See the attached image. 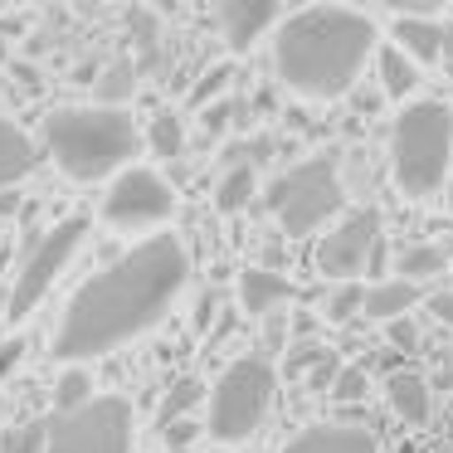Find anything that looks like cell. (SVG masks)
<instances>
[{"instance_id": "12", "label": "cell", "mask_w": 453, "mask_h": 453, "mask_svg": "<svg viewBox=\"0 0 453 453\" xmlns=\"http://www.w3.org/2000/svg\"><path fill=\"white\" fill-rule=\"evenodd\" d=\"M283 453H380V439L365 424H307Z\"/></svg>"}, {"instance_id": "3", "label": "cell", "mask_w": 453, "mask_h": 453, "mask_svg": "<svg viewBox=\"0 0 453 453\" xmlns=\"http://www.w3.org/2000/svg\"><path fill=\"white\" fill-rule=\"evenodd\" d=\"M137 127L122 108H54L44 118V147L73 180H103L137 157Z\"/></svg>"}, {"instance_id": "6", "label": "cell", "mask_w": 453, "mask_h": 453, "mask_svg": "<svg viewBox=\"0 0 453 453\" xmlns=\"http://www.w3.org/2000/svg\"><path fill=\"white\" fill-rule=\"evenodd\" d=\"M273 365L264 356H239L225 365V375L210 390V434L225 443H239L264 424L268 404H273Z\"/></svg>"}, {"instance_id": "29", "label": "cell", "mask_w": 453, "mask_h": 453, "mask_svg": "<svg viewBox=\"0 0 453 453\" xmlns=\"http://www.w3.org/2000/svg\"><path fill=\"white\" fill-rule=\"evenodd\" d=\"M385 336H390L395 351H414V346H419V322H414V317H400V322L385 326Z\"/></svg>"}, {"instance_id": "2", "label": "cell", "mask_w": 453, "mask_h": 453, "mask_svg": "<svg viewBox=\"0 0 453 453\" xmlns=\"http://www.w3.org/2000/svg\"><path fill=\"white\" fill-rule=\"evenodd\" d=\"M375 54V20L351 5H307L293 11L273 35L278 79L303 98H346Z\"/></svg>"}, {"instance_id": "37", "label": "cell", "mask_w": 453, "mask_h": 453, "mask_svg": "<svg viewBox=\"0 0 453 453\" xmlns=\"http://www.w3.org/2000/svg\"><path fill=\"white\" fill-rule=\"evenodd\" d=\"M443 64L453 69V20H443Z\"/></svg>"}, {"instance_id": "13", "label": "cell", "mask_w": 453, "mask_h": 453, "mask_svg": "<svg viewBox=\"0 0 453 453\" xmlns=\"http://www.w3.org/2000/svg\"><path fill=\"white\" fill-rule=\"evenodd\" d=\"M385 400H390V410L400 414L410 429L429 424V414H434L429 380H424L419 371H390V375H385Z\"/></svg>"}, {"instance_id": "26", "label": "cell", "mask_w": 453, "mask_h": 453, "mask_svg": "<svg viewBox=\"0 0 453 453\" xmlns=\"http://www.w3.org/2000/svg\"><path fill=\"white\" fill-rule=\"evenodd\" d=\"M365 293H371V288H361V283H342L336 288L332 297H326V322H351L356 312H365Z\"/></svg>"}, {"instance_id": "22", "label": "cell", "mask_w": 453, "mask_h": 453, "mask_svg": "<svg viewBox=\"0 0 453 453\" xmlns=\"http://www.w3.org/2000/svg\"><path fill=\"white\" fill-rule=\"evenodd\" d=\"M147 147L157 151L161 161H176L180 151H186V122H180V112L161 108L157 118H151V132H147Z\"/></svg>"}, {"instance_id": "35", "label": "cell", "mask_w": 453, "mask_h": 453, "mask_svg": "<svg viewBox=\"0 0 453 453\" xmlns=\"http://www.w3.org/2000/svg\"><path fill=\"white\" fill-rule=\"evenodd\" d=\"M196 434H200V424H196V419H186V424H176V429H166V443H171V449L186 453V443L196 439Z\"/></svg>"}, {"instance_id": "32", "label": "cell", "mask_w": 453, "mask_h": 453, "mask_svg": "<svg viewBox=\"0 0 453 453\" xmlns=\"http://www.w3.org/2000/svg\"><path fill=\"white\" fill-rule=\"evenodd\" d=\"M229 118H234V103H215V108H205V137H225Z\"/></svg>"}, {"instance_id": "31", "label": "cell", "mask_w": 453, "mask_h": 453, "mask_svg": "<svg viewBox=\"0 0 453 453\" xmlns=\"http://www.w3.org/2000/svg\"><path fill=\"white\" fill-rule=\"evenodd\" d=\"M346 371V365L342 361H336V356H326V361L322 365H317V371L312 375H307V385H312V390L317 395H332V385H336V375H342Z\"/></svg>"}, {"instance_id": "41", "label": "cell", "mask_w": 453, "mask_h": 453, "mask_svg": "<svg viewBox=\"0 0 453 453\" xmlns=\"http://www.w3.org/2000/svg\"><path fill=\"white\" fill-rule=\"evenodd\" d=\"M171 453H180V449H171Z\"/></svg>"}, {"instance_id": "16", "label": "cell", "mask_w": 453, "mask_h": 453, "mask_svg": "<svg viewBox=\"0 0 453 453\" xmlns=\"http://www.w3.org/2000/svg\"><path fill=\"white\" fill-rule=\"evenodd\" d=\"M288 297H293V283H288L283 273H273V268H244V273H239V307H244L249 317L273 312Z\"/></svg>"}, {"instance_id": "40", "label": "cell", "mask_w": 453, "mask_h": 453, "mask_svg": "<svg viewBox=\"0 0 453 453\" xmlns=\"http://www.w3.org/2000/svg\"><path fill=\"white\" fill-rule=\"evenodd\" d=\"M449 210H453V176H449Z\"/></svg>"}, {"instance_id": "10", "label": "cell", "mask_w": 453, "mask_h": 453, "mask_svg": "<svg viewBox=\"0 0 453 453\" xmlns=\"http://www.w3.org/2000/svg\"><path fill=\"white\" fill-rule=\"evenodd\" d=\"M375 249H380V210L375 205L351 210V215L336 219L322 234V244H317V273L356 283V273L375 258Z\"/></svg>"}, {"instance_id": "30", "label": "cell", "mask_w": 453, "mask_h": 453, "mask_svg": "<svg viewBox=\"0 0 453 453\" xmlns=\"http://www.w3.org/2000/svg\"><path fill=\"white\" fill-rule=\"evenodd\" d=\"M326 356H332V351H326V346H317V342H303V346H297L293 356H288V375H303L307 365H322Z\"/></svg>"}, {"instance_id": "33", "label": "cell", "mask_w": 453, "mask_h": 453, "mask_svg": "<svg viewBox=\"0 0 453 453\" xmlns=\"http://www.w3.org/2000/svg\"><path fill=\"white\" fill-rule=\"evenodd\" d=\"M20 356H25V342H20V336H15V342H0V380H5L15 365H20Z\"/></svg>"}, {"instance_id": "9", "label": "cell", "mask_w": 453, "mask_h": 453, "mask_svg": "<svg viewBox=\"0 0 453 453\" xmlns=\"http://www.w3.org/2000/svg\"><path fill=\"white\" fill-rule=\"evenodd\" d=\"M171 210H176V190L147 166H127L103 196V219L112 229H151L171 219Z\"/></svg>"}, {"instance_id": "23", "label": "cell", "mask_w": 453, "mask_h": 453, "mask_svg": "<svg viewBox=\"0 0 453 453\" xmlns=\"http://www.w3.org/2000/svg\"><path fill=\"white\" fill-rule=\"evenodd\" d=\"M50 429L54 419H25L0 429V453H50Z\"/></svg>"}, {"instance_id": "38", "label": "cell", "mask_w": 453, "mask_h": 453, "mask_svg": "<svg viewBox=\"0 0 453 453\" xmlns=\"http://www.w3.org/2000/svg\"><path fill=\"white\" fill-rule=\"evenodd\" d=\"M0 317H11V288H0Z\"/></svg>"}, {"instance_id": "8", "label": "cell", "mask_w": 453, "mask_h": 453, "mask_svg": "<svg viewBox=\"0 0 453 453\" xmlns=\"http://www.w3.org/2000/svg\"><path fill=\"white\" fill-rule=\"evenodd\" d=\"M50 453H132V404L122 395H98L73 414H54Z\"/></svg>"}, {"instance_id": "7", "label": "cell", "mask_w": 453, "mask_h": 453, "mask_svg": "<svg viewBox=\"0 0 453 453\" xmlns=\"http://www.w3.org/2000/svg\"><path fill=\"white\" fill-rule=\"evenodd\" d=\"M83 234H88V219L69 215V219H59V225H50L30 249H25L20 268H15V283H11V322H25V317L44 303V293L59 283V273L83 249Z\"/></svg>"}, {"instance_id": "19", "label": "cell", "mask_w": 453, "mask_h": 453, "mask_svg": "<svg viewBox=\"0 0 453 453\" xmlns=\"http://www.w3.org/2000/svg\"><path fill=\"white\" fill-rule=\"evenodd\" d=\"M205 380H196V375H186V380H176L166 390V400L157 404V429L166 434V429H176V424H186V414L196 410L200 400H205Z\"/></svg>"}, {"instance_id": "11", "label": "cell", "mask_w": 453, "mask_h": 453, "mask_svg": "<svg viewBox=\"0 0 453 453\" xmlns=\"http://www.w3.org/2000/svg\"><path fill=\"white\" fill-rule=\"evenodd\" d=\"M283 20L288 15L278 11L273 0H225V5H219V30H225V40L234 54L254 50V44Z\"/></svg>"}, {"instance_id": "28", "label": "cell", "mask_w": 453, "mask_h": 453, "mask_svg": "<svg viewBox=\"0 0 453 453\" xmlns=\"http://www.w3.org/2000/svg\"><path fill=\"white\" fill-rule=\"evenodd\" d=\"M365 390H371V380H365V371H361V365H346V371L336 375V385H332V400H342V404H356V400H365Z\"/></svg>"}, {"instance_id": "36", "label": "cell", "mask_w": 453, "mask_h": 453, "mask_svg": "<svg viewBox=\"0 0 453 453\" xmlns=\"http://www.w3.org/2000/svg\"><path fill=\"white\" fill-rule=\"evenodd\" d=\"M20 210V196L15 190H0V215H15Z\"/></svg>"}, {"instance_id": "25", "label": "cell", "mask_w": 453, "mask_h": 453, "mask_svg": "<svg viewBox=\"0 0 453 453\" xmlns=\"http://www.w3.org/2000/svg\"><path fill=\"white\" fill-rule=\"evenodd\" d=\"M229 79H234V69H229V64H215V69H205V73H200V83L190 88V108L205 112V108H215V103H225L219 93L229 88Z\"/></svg>"}, {"instance_id": "24", "label": "cell", "mask_w": 453, "mask_h": 453, "mask_svg": "<svg viewBox=\"0 0 453 453\" xmlns=\"http://www.w3.org/2000/svg\"><path fill=\"white\" fill-rule=\"evenodd\" d=\"M98 395H93V375L83 371V365H69V371L54 380V410L59 414H73L83 410V404H93Z\"/></svg>"}, {"instance_id": "15", "label": "cell", "mask_w": 453, "mask_h": 453, "mask_svg": "<svg viewBox=\"0 0 453 453\" xmlns=\"http://www.w3.org/2000/svg\"><path fill=\"white\" fill-rule=\"evenodd\" d=\"M395 44L414 64H434V59H443V25L434 15H419V11L395 15Z\"/></svg>"}, {"instance_id": "5", "label": "cell", "mask_w": 453, "mask_h": 453, "mask_svg": "<svg viewBox=\"0 0 453 453\" xmlns=\"http://www.w3.org/2000/svg\"><path fill=\"white\" fill-rule=\"evenodd\" d=\"M264 205L278 215V225H283L288 239L317 234V229H322L326 219H336L346 205L336 157L322 151V157H307V161H297V166H288L283 176H273Z\"/></svg>"}, {"instance_id": "4", "label": "cell", "mask_w": 453, "mask_h": 453, "mask_svg": "<svg viewBox=\"0 0 453 453\" xmlns=\"http://www.w3.org/2000/svg\"><path fill=\"white\" fill-rule=\"evenodd\" d=\"M453 166V108L439 98H419L390 122V176L410 200H429L443 190Z\"/></svg>"}, {"instance_id": "34", "label": "cell", "mask_w": 453, "mask_h": 453, "mask_svg": "<svg viewBox=\"0 0 453 453\" xmlns=\"http://www.w3.org/2000/svg\"><path fill=\"white\" fill-rule=\"evenodd\" d=\"M429 312L439 317L443 326H453V288H443V293H434V297H429Z\"/></svg>"}, {"instance_id": "17", "label": "cell", "mask_w": 453, "mask_h": 453, "mask_svg": "<svg viewBox=\"0 0 453 453\" xmlns=\"http://www.w3.org/2000/svg\"><path fill=\"white\" fill-rule=\"evenodd\" d=\"M419 283H404V278H390V283H375L371 293H365V317H375V322H400V317H410V307L419 303Z\"/></svg>"}, {"instance_id": "21", "label": "cell", "mask_w": 453, "mask_h": 453, "mask_svg": "<svg viewBox=\"0 0 453 453\" xmlns=\"http://www.w3.org/2000/svg\"><path fill=\"white\" fill-rule=\"evenodd\" d=\"M254 190H258L254 161H244V166H229L225 180H219V190H215V210H219V215H239V210L254 200Z\"/></svg>"}, {"instance_id": "27", "label": "cell", "mask_w": 453, "mask_h": 453, "mask_svg": "<svg viewBox=\"0 0 453 453\" xmlns=\"http://www.w3.org/2000/svg\"><path fill=\"white\" fill-rule=\"evenodd\" d=\"M132 88H137V64H112V69H108V79L98 83L103 108H118L122 98H132Z\"/></svg>"}, {"instance_id": "1", "label": "cell", "mask_w": 453, "mask_h": 453, "mask_svg": "<svg viewBox=\"0 0 453 453\" xmlns=\"http://www.w3.org/2000/svg\"><path fill=\"white\" fill-rule=\"evenodd\" d=\"M186 278H190L186 244L176 234H151L147 244L112 258L103 273H93L73 293L69 312L54 332V356L59 361H93V356L127 346L132 336L151 332L171 312Z\"/></svg>"}, {"instance_id": "18", "label": "cell", "mask_w": 453, "mask_h": 453, "mask_svg": "<svg viewBox=\"0 0 453 453\" xmlns=\"http://www.w3.org/2000/svg\"><path fill=\"white\" fill-rule=\"evenodd\" d=\"M375 73H380V93L395 103H404L414 93V83H419V69H414V59L400 44H385V50L375 54Z\"/></svg>"}, {"instance_id": "39", "label": "cell", "mask_w": 453, "mask_h": 453, "mask_svg": "<svg viewBox=\"0 0 453 453\" xmlns=\"http://www.w3.org/2000/svg\"><path fill=\"white\" fill-rule=\"evenodd\" d=\"M11 59V40H5V25H0V64Z\"/></svg>"}, {"instance_id": "14", "label": "cell", "mask_w": 453, "mask_h": 453, "mask_svg": "<svg viewBox=\"0 0 453 453\" xmlns=\"http://www.w3.org/2000/svg\"><path fill=\"white\" fill-rule=\"evenodd\" d=\"M40 166V147L25 127H15L11 118H0V190H15V180H25Z\"/></svg>"}, {"instance_id": "20", "label": "cell", "mask_w": 453, "mask_h": 453, "mask_svg": "<svg viewBox=\"0 0 453 453\" xmlns=\"http://www.w3.org/2000/svg\"><path fill=\"white\" fill-rule=\"evenodd\" d=\"M443 268H449V254H443L439 244H410L395 254V273L404 278V283H424V278H439Z\"/></svg>"}]
</instances>
